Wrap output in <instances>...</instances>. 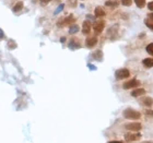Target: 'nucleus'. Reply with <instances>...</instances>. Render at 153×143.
I'll use <instances>...</instances> for the list:
<instances>
[{
  "instance_id": "obj_1",
  "label": "nucleus",
  "mask_w": 153,
  "mask_h": 143,
  "mask_svg": "<svg viewBox=\"0 0 153 143\" xmlns=\"http://www.w3.org/2000/svg\"><path fill=\"white\" fill-rule=\"evenodd\" d=\"M122 116H124V118L129 119V120H138L141 118V114L132 108H127L122 112Z\"/></svg>"
},
{
  "instance_id": "obj_2",
  "label": "nucleus",
  "mask_w": 153,
  "mask_h": 143,
  "mask_svg": "<svg viewBox=\"0 0 153 143\" xmlns=\"http://www.w3.org/2000/svg\"><path fill=\"white\" fill-rule=\"evenodd\" d=\"M130 76V71L126 69V68H122V69H118L117 71L115 72V78L117 80H124Z\"/></svg>"
},
{
  "instance_id": "obj_3",
  "label": "nucleus",
  "mask_w": 153,
  "mask_h": 143,
  "mask_svg": "<svg viewBox=\"0 0 153 143\" xmlns=\"http://www.w3.org/2000/svg\"><path fill=\"white\" fill-rule=\"evenodd\" d=\"M124 137L127 142H135V141H139L142 135L139 132H130V133H126Z\"/></svg>"
},
{
  "instance_id": "obj_4",
  "label": "nucleus",
  "mask_w": 153,
  "mask_h": 143,
  "mask_svg": "<svg viewBox=\"0 0 153 143\" xmlns=\"http://www.w3.org/2000/svg\"><path fill=\"white\" fill-rule=\"evenodd\" d=\"M139 85H140L139 80H137V79H131L130 81L125 82V83L122 84V87L125 90H130V89H135V87L139 86Z\"/></svg>"
},
{
  "instance_id": "obj_5",
  "label": "nucleus",
  "mask_w": 153,
  "mask_h": 143,
  "mask_svg": "<svg viewBox=\"0 0 153 143\" xmlns=\"http://www.w3.org/2000/svg\"><path fill=\"white\" fill-rule=\"evenodd\" d=\"M125 128L129 131H132V132H138L141 130L142 128V125L140 122H130V124H127L125 125Z\"/></svg>"
},
{
  "instance_id": "obj_6",
  "label": "nucleus",
  "mask_w": 153,
  "mask_h": 143,
  "mask_svg": "<svg viewBox=\"0 0 153 143\" xmlns=\"http://www.w3.org/2000/svg\"><path fill=\"white\" fill-rule=\"evenodd\" d=\"M104 27H105V22L103 20H99V21H96L93 24V30H94L95 34H101L103 32Z\"/></svg>"
},
{
  "instance_id": "obj_7",
  "label": "nucleus",
  "mask_w": 153,
  "mask_h": 143,
  "mask_svg": "<svg viewBox=\"0 0 153 143\" xmlns=\"http://www.w3.org/2000/svg\"><path fill=\"white\" fill-rule=\"evenodd\" d=\"M68 46H69V48H70V49H79V48L81 47V44L79 43L78 38H76V37H72L71 40H70V42H69Z\"/></svg>"
},
{
  "instance_id": "obj_8",
  "label": "nucleus",
  "mask_w": 153,
  "mask_h": 143,
  "mask_svg": "<svg viewBox=\"0 0 153 143\" xmlns=\"http://www.w3.org/2000/svg\"><path fill=\"white\" fill-rule=\"evenodd\" d=\"M91 22L90 21H88V20H86L84 22H83V24H82V33L84 34V35H88V34H90L91 32Z\"/></svg>"
},
{
  "instance_id": "obj_9",
  "label": "nucleus",
  "mask_w": 153,
  "mask_h": 143,
  "mask_svg": "<svg viewBox=\"0 0 153 143\" xmlns=\"http://www.w3.org/2000/svg\"><path fill=\"white\" fill-rule=\"evenodd\" d=\"M96 44H97V38H96L95 36H93V37H88L86 40V46L89 47V48L94 47Z\"/></svg>"
},
{
  "instance_id": "obj_10",
  "label": "nucleus",
  "mask_w": 153,
  "mask_h": 143,
  "mask_svg": "<svg viewBox=\"0 0 153 143\" xmlns=\"http://www.w3.org/2000/svg\"><path fill=\"white\" fill-rule=\"evenodd\" d=\"M145 93H147V91L144 89H135L130 94H131V96H134V97H139V96L144 95Z\"/></svg>"
},
{
  "instance_id": "obj_11",
  "label": "nucleus",
  "mask_w": 153,
  "mask_h": 143,
  "mask_svg": "<svg viewBox=\"0 0 153 143\" xmlns=\"http://www.w3.org/2000/svg\"><path fill=\"white\" fill-rule=\"evenodd\" d=\"M141 104L145 106V107L150 108L151 106L153 105V99L152 97H143V99H141Z\"/></svg>"
},
{
  "instance_id": "obj_12",
  "label": "nucleus",
  "mask_w": 153,
  "mask_h": 143,
  "mask_svg": "<svg viewBox=\"0 0 153 143\" xmlns=\"http://www.w3.org/2000/svg\"><path fill=\"white\" fill-rule=\"evenodd\" d=\"M105 14H106V12H105V10H104L102 7H96V8H95L94 15L96 18H103V17H105Z\"/></svg>"
},
{
  "instance_id": "obj_13",
  "label": "nucleus",
  "mask_w": 153,
  "mask_h": 143,
  "mask_svg": "<svg viewBox=\"0 0 153 143\" xmlns=\"http://www.w3.org/2000/svg\"><path fill=\"white\" fill-rule=\"evenodd\" d=\"M76 21V19L72 15V14H69L67 18H63V23H65V26H67V25H72V23Z\"/></svg>"
},
{
  "instance_id": "obj_14",
  "label": "nucleus",
  "mask_w": 153,
  "mask_h": 143,
  "mask_svg": "<svg viewBox=\"0 0 153 143\" xmlns=\"http://www.w3.org/2000/svg\"><path fill=\"white\" fill-rule=\"evenodd\" d=\"M92 57L97 61H102L103 60V51L102 50H95L92 55Z\"/></svg>"
},
{
  "instance_id": "obj_15",
  "label": "nucleus",
  "mask_w": 153,
  "mask_h": 143,
  "mask_svg": "<svg viewBox=\"0 0 153 143\" xmlns=\"http://www.w3.org/2000/svg\"><path fill=\"white\" fill-rule=\"evenodd\" d=\"M143 66L145 68H153V58L152 57H149V58H145L143 59Z\"/></svg>"
},
{
  "instance_id": "obj_16",
  "label": "nucleus",
  "mask_w": 153,
  "mask_h": 143,
  "mask_svg": "<svg viewBox=\"0 0 153 143\" xmlns=\"http://www.w3.org/2000/svg\"><path fill=\"white\" fill-rule=\"evenodd\" d=\"M22 9H23V2L22 1H19V2H17V3L14 5V7L12 8V11H13V12H19V11H21Z\"/></svg>"
},
{
  "instance_id": "obj_17",
  "label": "nucleus",
  "mask_w": 153,
  "mask_h": 143,
  "mask_svg": "<svg viewBox=\"0 0 153 143\" xmlns=\"http://www.w3.org/2000/svg\"><path fill=\"white\" fill-rule=\"evenodd\" d=\"M79 30H80L79 25L72 24V25H70V27H69V33H70V34H76V33H78Z\"/></svg>"
},
{
  "instance_id": "obj_18",
  "label": "nucleus",
  "mask_w": 153,
  "mask_h": 143,
  "mask_svg": "<svg viewBox=\"0 0 153 143\" xmlns=\"http://www.w3.org/2000/svg\"><path fill=\"white\" fill-rule=\"evenodd\" d=\"M135 1L136 6L138 7V8H140V9H142V8H144L145 7V0H134Z\"/></svg>"
},
{
  "instance_id": "obj_19",
  "label": "nucleus",
  "mask_w": 153,
  "mask_h": 143,
  "mask_svg": "<svg viewBox=\"0 0 153 143\" xmlns=\"http://www.w3.org/2000/svg\"><path fill=\"white\" fill-rule=\"evenodd\" d=\"M145 50H147V53H148L150 56H153V43L149 44L148 46L145 47Z\"/></svg>"
},
{
  "instance_id": "obj_20",
  "label": "nucleus",
  "mask_w": 153,
  "mask_h": 143,
  "mask_svg": "<svg viewBox=\"0 0 153 143\" xmlns=\"http://www.w3.org/2000/svg\"><path fill=\"white\" fill-rule=\"evenodd\" d=\"M8 48H9V49H14V48H17V44L14 43V40H8Z\"/></svg>"
},
{
  "instance_id": "obj_21",
  "label": "nucleus",
  "mask_w": 153,
  "mask_h": 143,
  "mask_svg": "<svg viewBox=\"0 0 153 143\" xmlns=\"http://www.w3.org/2000/svg\"><path fill=\"white\" fill-rule=\"evenodd\" d=\"M105 5L107 6V7H113V8H114V7H117L118 3L117 1H109V0H108V1L105 2Z\"/></svg>"
},
{
  "instance_id": "obj_22",
  "label": "nucleus",
  "mask_w": 153,
  "mask_h": 143,
  "mask_svg": "<svg viewBox=\"0 0 153 143\" xmlns=\"http://www.w3.org/2000/svg\"><path fill=\"white\" fill-rule=\"evenodd\" d=\"M144 24H145V26L148 27V28H150L151 31H153V23L150 22L148 19H145V20H144Z\"/></svg>"
},
{
  "instance_id": "obj_23",
  "label": "nucleus",
  "mask_w": 153,
  "mask_h": 143,
  "mask_svg": "<svg viewBox=\"0 0 153 143\" xmlns=\"http://www.w3.org/2000/svg\"><path fill=\"white\" fill-rule=\"evenodd\" d=\"M122 5L125 7H130L132 5V0H122Z\"/></svg>"
},
{
  "instance_id": "obj_24",
  "label": "nucleus",
  "mask_w": 153,
  "mask_h": 143,
  "mask_svg": "<svg viewBox=\"0 0 153 143\" xmlns=\"http://www.w3.org/2000/svg\"><path fill=\"white\" fill-rule=\"evenodd\" d=\"M63 8H65V5H59V6H58V8H57V9L55 10L54 14H58L59 12H60V11H63Z\"/></svg>"
},
{
  "instance_id": "obj_25",
  "label": "nucleus",
  "mask_w": 153,
  "mask_h": 143,
  "mask_svg": "<svg viewBox=\"0 0 153 143\" xmlns=\"http://www.w3.org/2000/svg\"><path fill=\"white\" fill-rule=\"evenodd\" d=\"M68 3L70 5L71 8H76V0H68Z\"/></svg>"
},
{
  "instance_id": "obj_26",
  "label": "nucleus",
  "mask_w": 153,
  "mask_h": 143,
  "mask_svg": "<svg viewBox=\"0 0 153 143\" xmlns=\"http://www.w3.org/2000/svg\"><path fill=\"white\" fill-rule=\"evenodd\" d=\"M145 115L153 118V109H147V110H145Z\"/></svg>"
},
{
  "instance_id": "obj_27",
  "label": "nucleus",
  "mask_w": 153,
  "mask_h": 143,
  "mask_svg": "<svg viewBox=\"0 0 153 143\" xmlns=\"http://www.w3.org/2000/svg\"><path fill=\"white\" fill-rule=\"evenodd\" d=\"M147 7H148L149 11H153V1H151V2H149Z\"/></svg>"
},
{
  "instance_id": "obj_28",
  "label": "nucleus",
  "mask_w": 153,
  "mask_h": 143,
  "mask_svg": "<svg viewBox=\"0 0 153 143\" xmlns=\"http://www.w3.org/2000/svg\"><path fill=\"white\" fill-rule=\"evenodd\" d=\"M151 23H153V13H149L148 14V18H147Z\"/></svg>"
},
{
  "instance_id": "obj_29",
  "label": "nucleus",
  "mask_w": 153,
  "mask_h": 143,
  "mask_svg": "<svg viewBox=\"0 0 153 143\" xmlns=\"http://www.w3.org/2000/svg\"><path fill=\"white\" fill-rule=\"evenodd\" d=\"M50 1H51V0H41V3L43 6H46L48 2H50Z\"/></svg>"
},
{
  "instance_id": "obj_30",
  "label": "nucleus",
  "mask_w": 153,
  "mask_h": 143,
  "mask_svg": "<svg viewBox=\"0 0 153 143\" xmlns=\"http://www.w3.org/2000/svg\"><path fill=\"white\" fill-rule=\"evenodd\" d=\"M88 67H89V69H91V70H96V68L93 67V65H91V63L88 65Z\"/></svg>"
},
{
  "instance_id": "obj_31",
  "label": "nucleus",
  "mask_w": 153,
  "mask_h": 143,
  "mask_svg": "<svg viewBox=\"0 0 153 143\" xmlns=\"http://www.w3.org/2000/svg\"><path fill=\"white\" fill-rule=\"evenodd\" d=\"M3 36H5V34H3V31H2L1 28H0V38H2Z\"/></svg>"
},
{
  "instance_id": "obj_32",
  "label": "nucleus",
  "mask_w": 153,
  "mask_h": 143,
  "mask_svg": "<svg viewBox=\"0 0 153 143\" xmlns=\"http://www.w3.org/2000/svg\"><path fill=\"white\" fill-rule=\"evenodd\" d=\"M107 143H122V141H109V142Z\"/></svg>"
},
{
  "instance_id": "obj_33",
  "label": "nucleus",
  "mask_w": 153,
  "mask_h": 143,
  "mask_svg": "<svg viewBox=\"0 0 153 143\" xmlns=\"http://www.w3.org/2000/svg\"><path fill=\"white\" fill-rule=\"evenodd\" d=\"M60 42H61V43H65V42H66V37H61V38H60Z\"/></svg>"
},
{
  "instance_id": "obj_34",
  "label": "nucleus",
  "mask_w": 153,
  "mask_h": 143,
  "mask_svg": "<svg viewBox=\"0 0 153 143\" xmlns=\"http://www.w3.org/2000/svg\"><path fill=\"white\" fill-rule=\"evenodd\" d=\"M32 1H33V2H36V1H37V0H32Z\"/></svg>"
}]
</instances>
